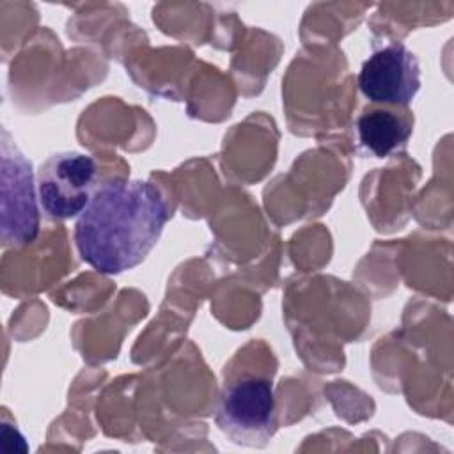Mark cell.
Here are the masks:
<instances>
[{
	"label": "cell",
	"instance_id": "obj_2",
	"mask_svg": "<svg viewBox=\"0 0 454 454\" xmlns=\"http://www.w3.org/2000/svg\"><path fill=\"white\" fill-rule=\"evenodd\" d=\"M216 426L234 443L259 447L277 429L273 387L268 378L239 376L227 383L216 408Z\"/></svg>",
	"mask_w": 454,
	"mask_h": 454
},
{
	"label": "cell",
	"instance_id": "obj_4",
	"mask_svg": "<svg viewBox=\"0 0 454 454\" xmlns=\"http://www.w3.org/2000/svg\"><path fill=\"white\" fill-rule=\"evenodd\" d=\"M32 163L2 135V241L25 247L39 234V207Z\"/></svg>",
	"mask_w": 454,
	"mask_h": 454
},
{
	"label": "cell",
	"instance_id": "obj_1",
	"mask_svg": "<svg viewBox=\"0 0 454 454\" xmlns=\"http://www.w3.org/2000/svg\"><path fill=\"white\" fill-rule=\"evenodd\" d=\"M168 220L161 192L149 181L112 177L92 193L74 223L82 261L105 275L138 266L158 243Z\"/></svg>",
	"mask_w": 454,
	"mask_h": 454
},
{
	"label": "cell",
	"instance_id": "obj_6",
	"mask_svg": "<svg viewBox=\"0 0 454 454\" xmlns=\"http://www.w3.org/2000/svg\"><path fill=\"white\" fill-rule=\"evenodd\" d=\"M360 144L376 158L403 153L413 133V115L408 108L371 105L356 119Z\"/></svg>",
	"mask_w": 454,
	"mask_h": 454
},
{
	"label": "cell",
	"instance_id": "obj_3",
	"mask_svg": "<svg viewBox=\"0 0 454 454\" xmlns=\"http://www.w3.org/2000/svg\"><path fill=\"white\" fill-rule=\"evenodd\" d=\"M98 177L92 156L60 151L46 158L37 172V197L43 213L51 220L80 216L87 207Z\"/></svg>",
	"mask_w": 454,
	"mask_h": 454
},
{
	"label": "cell",
	"instance_id": "obj_5",
	"mask_svg": "<svg viewBox=\"0 0 454 454\" xmlns=\"http://www.w3.org/2000/svg\"><path fill=\"white\" fill-rule=\"evenodd\" d=\"M358 87L372 105L408 108L420 89V66L403 43L376 50L358 73Z\"/></svg>",
	"mask_w": 454,
	"mask_h": 454
}]
</instances>
